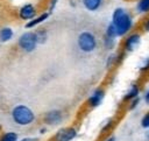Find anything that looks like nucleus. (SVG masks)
Masks as SVG:
<instances>
[{
  "label": "nucleus",
  "instance_id": "f257e3e1",
  "mask_svg": "<svg viewBox=\"0 0 149 141\" xmlns=\"http://www.w3.org/2000/svg\"><path fill=\"white\" fill-rule=\"evenodd\" d=\"M112 23L116 29L118 36H125L133 28V17L123 8H115L112 14Z\"/></svg>",
  "mask_w": 149,
  "mask_h": 141
},
{
  "label": "nucleus",
  "instance_id": "f03ea898",
  "mask_svg": "<svg viewBox=\"0 0 149 141\" xmlns=\"http://www.w3.org/2000/svg\"><path fill=\"white\" fill-rule=\"evenodd\" d=\"M10 117L14 124L19 126H29L36 119L33 110L27 105H22V104H19L12 108Z\"/></svg>",
  "mask_w": 149,
  "mask_h": 141
},
{
  "label": "nucleus",
  "instance_id": "7ed1b4c3",
  "mask_svg": "<svg viewBox=\"0 0 149 141\" xmlns=\"http://www.w3.org/2000/svg\"><path fill=\"white\" fill-rule=\"evenodd\" d=\"M77 45L80 51H83L85 54H90L97 49L98 41H97L95 35L92 31L84 30L77 37Z\"/></svg>",
  "mask_w": 149,
  "mask_h": 141
},
{
  "label": "nucleus",
  "instance_id": "20e7f679",
  "mask_svg": "<svg viewBox=\"0 0 149 141\" xmlns=\"http://www.w3.org/2000/svg\"><path fill=\"white\" fill-rule=\"evenodd\" d=\"M17 45L24 52H28V54L33 52L38 45L35 31H26V33L21 34L17 40Z\"/></svg>",
  "mask_w": 149,
  "mask_h": 141
},
{
  "label": "nucleus",
  "instance_id": "39448f33",
  "mask_svg": "<svg viewBox=\"0 0 149 141\" xmlns=\"http://www.w3.org/2000/svg\"><path fill=\"white\" fill-rule=\"evenodd\" d=\"M140 43H141V35L139 33H132L123 41V51L132 52L137 49Z\"/></svg>",
  "mask_w": 149,
  "mask_h": 141
},
{
  "label": "nucleus",
  "instance_id": "423d86ee",
  "mask_svg": "<svg viewBox=\"0 0 149 141\" xmlns=\"http://www.w3.org/2000/svg\"><path fill=\"white\" fill-rule=\"evenodd\" d=\"M77 136V131L73 127H63L58 129L54 136V141H72Z\"/></svg>",
  "mask_w": 149,
  "mask_h": 141
},
{
  "label": "nucleus",
  "instance_id": "0eeeda50",
  "mask_svg": "<svg viewBox=\"0 0 149 141\" xmlns=\"http://www.w3.org/2000/svg\"><path fill=\"white\" fill-rule=\"evenodd\" d=\"M43 120H44V124H47L49 126H56V125L61 124L62 120H63L62 111H59V110H50L44 114Z\"/></svg>",
  "mask_w": 149,
  "mask_h": 141
},
{
  "label": "nucleus",
  "instance_id": "6e6552de",
  "mask_svg": "<svg viewBox=\"0 0 149 141\" xmlns=\"http://www.w3.org/2000/svg\"><path fill=\"white\" fill-rule=\"evenodd\" d=\"M104 98H105V91H104L102 89L98 87V89H95V90L90 94V97L87 98V104H88V106H90L91 108H95V107H98V106L101 105Z\"/></svg>",
  "mask_w": 149,
  "mask_h": 141
},
{
  "label": "nucleus",
  "instance_id": "1a4fd4ad",
  "mask_svg": "<svg viewBox=\"0 0 149 141\" xmlns=\"http://www.w3.org/2000/svg\"><path fill=\"white\" fill-rule=\"evenodd\" d=\"M36 16V8L33 3H24L19 9V17L24 21H29Z\"/></svg>",
  "mask_w": 149,
  "mask_h": 141
},
{
  "label": "nucleus",
  "instance_id": "9d476101",
  "mask_svg": "<svg viewBox=\"0 0 149 141\" xmlns=\"http://www.w3.org/2000/svg\"><path fill=\"white\" fill-rule=\"evenodd\" d=\"M49 15H50L49 12H44V13H42V14H40V15H36V16L33 17L31 20L27 21V23H26V28L30 29V28H34V27L41 24L42 22H44V21L49 17Z\"/></svg>",
  "mask_w": 149,
  "mask_h": 141
},
{
  "label": "nucleus",
  "instance_id": "9b49d317",
  "mask_svg": "<svg viewBox=\"0 0 149 141\" xmlns=\"http://www.w3.org/2000/svg\"><path fill=\"white\" fill-rule=\"evenodd\" d=\"M140 94V86L137 84H132L128 89V91L126 92V94L123 96V100L125 101H130L132 99L139 97Z\"/></svg>",
  "mask_w": 149,
  "mask_h": 141
},
{
  "label": "nucleus",
  "instance_id": "f8f14e48",
  "mask_svg": "<svg viewBox=\"0 0 149 141\" xmlns=\"http://www.w3.org/2000/svg\"><path fill=\"white\" fill-rule=\"evenodd\" d=\"M14 36V31L10 27H2L0 29V42L1 43H6L9 42Z\"/></svg>",
  "mask_w": 149,
  "mask_h": 141
},
{
  "label": "nucleus",
  "instance_id": "ddd939ff",
  "mask_svg": "<svg viewBox=\"0 0 149 141\" xmlns=\"http://www.w3.org/2000/svg\"><path fill=\"white\" fill-rule=\"evenodd\" d=\"M81 2L84 7L90 12L98 10L102 5V0H81Z\"/></svg>",
  "mask_w": 149,
  "mask_h": 141
},
{
  "label": "nucleus",
  "instance_id": "4468645a",
  "mask_svg": "<svg viewBox=\"0 0 149 141\" xmlns=\"http://www.w3.org/2000/svg\"><path fill=\"white\" fill-rule=\"evenodd\" d=\"M136 10L140 14H147L149 12V0H139L136 3Z\"/></svg>",
  "mask_w": 149,
  "mask_h": 141
},
{
  "label": "nucleus",
  "instance_id": "2eb2a0df",
  "mask_svg": "<svg viewBox=\"0 0 149 141\" xmlns=\"http://www.w3.org/2000/svg\"><path fill=\"white\" fill-rule=\"evenodd\" d=\"M17 140H19V134L13 131L2 133L0 136V141H17Z\"/></svg>",
  "mask_w": 149,
  "mask_h": 141
},
{
  "label": "nucleus",
  "instance_id": "dca6fc26",
  "mask_svg": "<svg viewBox=\"0 0 149 141\" xmlns=\"http://www.w3.org/2000/svg\"><path fill=\"white\" fill-rule=\"evenodd\" d=\"M35 34H36L38 44H43L48 40V33H47L45 29H38L37 31H35Z\"/></svg>",
  "mask_w": 149,
  "mask_h": 141
},
{
  "label": "nucleus",
  "instance_id": "f3484780",
  "mask_svg": "<svg viewBox=\"0 0 149 141\" xmlns=\"http://www.w3.org/2000/svg\"><path fill=\"white\" fill-rule=\"evenodd\" d=\"M105 36H108V37H112V38H116L118 37V34H116V29L114 27V24L111 22L107 27H106V30H105Z\"/></svg>",
  "mask_w": 149,
  "mask_h": 141
},
{
  "label": "nucleus",
  "instance_id": "a211bd4d",
  "mask_svg": "<svg viewBox=\"0 0 149 141\" xmlns=\"http://www.w3.org/2000/svg\"><path fill=\"white\" fill-rule=\"evenodd\" d=\"M102 43H104V48L106 50H112L114 48V45H115V38H112V37H108V36H104Z\"/></svg>",
  "mask_w": 149,
  "mask_h": 141
},
{
  "label": "nucleus",
  "instance_id": "6ab92c4d",
  "mask_svg": "<svg viewBox=\"0 0 149 141\" xmlns=\"http://www.w3.org/2000/svg\"><path fill=\"white\" fill-rule=\"evenodd\" d=\"M139 70H140L141 72H147V71H149V56H147V57H144V58L142 59V62H141V64H140V66H139Z\"/></svg>",
  "mask_w": 149,
  "mask_h": 141
},
{
  "label": "nucleus",
  "instance_id": "aec40b11",
  "mask_svg": "<svg viewBox=\"0 0 149 141\" xmlns=\"http://www.w3.org/2000/svg\"><path fill=\"white\" fill-rule=\"evenodd\" d=\"M116 64V55L115 54H112L107 57V61H106V68L107 69H111L112 65Z\"/></svg>",
  "mask_w": 149,
  "mask_h": 141
},
{
  "label": "nucleus",
  "instance_id": "412c9836",
  "mask_svg": "<svg viewBox=\"0 0 149 141\" xmlns=\"http://www.w3.org/2000/svg\"><path fill=\"white\" fill-rule=\"evenodd\" d=\"M141 126L143 127V128H149V112H147L143 117H142V119H141Z\"/></svg>",
  "mask_w": 149,
  "mask_h": 141
},
{
  "label": "nucleus",
  "instance_id": "4be33fe9",
  "mask_svg": "<svg viewBox=\"0 0 149 141\" xmlns=\"http://www.w3.org/2000/svg\"><path fill=\"white\" fill-rule=\"evenodd\" d=\"M112 124H113V120H112V119H107V120H105V121L101 124V132H105V131L109 129V127L112 126Z\"/></svg>",
  "mask_w": 149,
  "mask_h": 141
},
{
  "label": "nucleus",
  "instance_id": "5701e85b",
  "mask_svg": "<svg viewBox=\"0 0 149 141\" xmlns=\"http://www.w3.org/2000/svg\"><path fill=\"white\" fill-rule=\"evenodd\" d=\"M139 103H140V97H136L134 99L130 100V104H129V110H134L139 106Z\"/></svg>",
  "mask_w": 149,
  "mask_h": 141
},
{
  "label": "nucleus",
  "instance_id": "b1692460",
  "mask_svg": "<svg viewBox=\"0 0 149 141\" xmlns=\"http://www.w3.org/2000/svg\"><path fill=\"white\" fill-rule=\"evenodd\" d=\"M57 2H58V0H49V10H48L49 13H51V12L55 9Z\"/></svg>",
  "mask_w": 149,
  "mask_h": 141
},
{
  "label": "nucleus",
  "instance_id": "393cba45",
  "mask_svg": "<svg viewBox=\"0 0 149 141\" xmlns=\"http://www.w3.org/2000/svg\"><path fill=\"white\" fill-rule=\"evenodd\" d=\"M143 30L149 33V16H148V17L144 20V22H143Z\"/></svg>",
  "mask_w": 149,
  "mask_h": 141
},
{
  "label": "nucleus",
  "instance_id": "a878e982",
  "mask_svg": "<svg viewBox=\"0 0 149 141\" xmlns=\"http://www.w3.org/2000/svg\"><path fill=\"white\" fill-rule=\"evenodd\" d=\"M17 141H38V139L37 138H33V136H26V138L19 139Z\"/></svg>",
  "mask_w": 149,
  "mask_h": 141
},
{
  "label": "nucleus",
  "instance_id": "bb28decb",
  "mask_svg": "<svg viewBox=\"0 0 149 141\" xmlns=\"http://www.w3.org/2000/svg\"><path fill=\"white\" fill-rule=\"evenodd\" d=\"M143 99H144V101L147 103V104H149V89L146 91V93H144V97H143Z\"/></svg>",
  "mask_w": 149,
  "mask_h": 141
},
{
  "label": "nucleus",
  "instance_id": "cd10ccee",
  "mask_svg": "<svg viewBox=\"0 0 149 141\" xmlns=\"http://www.w3.org/2000/svg\"><path fill=\"white\" fill-rule=\"evenodd\" d=\"M105 141H115V138H114V136H109V138L106 139Z\"/></svg>",
  "mask_w": 149,
  "mask_h": 141
},
{
  "label": "nucleus",
  "instance_id": "c85d7f7f",
  "mask_svg": "<svg viewBox=\"0 0 149 141\" xmlns=\"http://www.w3.org/2000/svg\"><path fill=\"white\" fill-rule=\"evenodd\" d=\"M45 131H47L45 128H41V129H40V134H44V133H45Z\"/></svg>",
  "mask_w": 149,
  "mask_h": 141
},
{
  "label": "nucleus",
  "instance_id": "c756f323",
  "mask_svg": "<svg viewBox=\"0 0 149 141\" xmlns=\"http://www.w3.org/2000/svg\"><path fill=\"white\" fill-rule=\"evenodd\" d=\"M149 129V128H148ZM147 136H148V139H149V132H148V134H147Z\"/></svg>",
  "mask_w": 149,
  "mask_h": 141
}]
</instances>
